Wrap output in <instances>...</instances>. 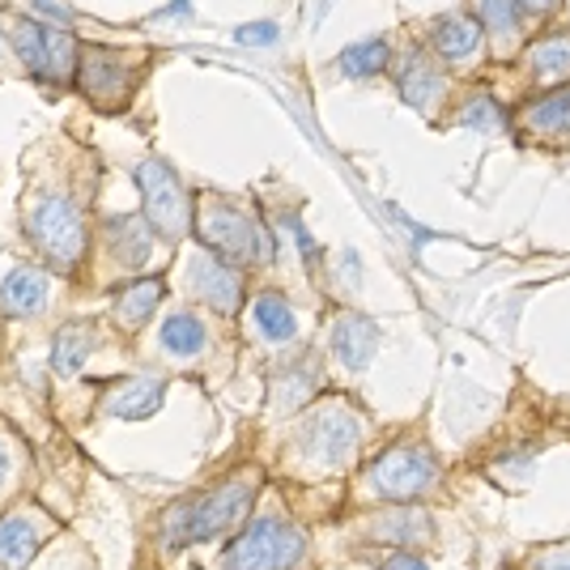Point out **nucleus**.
Instances as JSON below:
<instances>
[{"label": "nucleus", "instance_id": "obj_6", "mask_svg": "<svg viewBox=\"0 0 570 570\" xmlns=\"http://www.w3.org/2000/svg\"><path fill=\"white\" fill-rule=\"evenodd\" d=\"M357 417L345 409V404H324L315 409L307 422H303V434H298V448L307 455L311 464L320 469H341L350 455L357 452Z\"/></svg>", "mask_w": 570, "mask_h": 570}, {"label": "nucleus", "instance_id": "obj_9", "mask_svg": "<svg viewBox=\"0 0 570 570\" xmlns=\"http://www.w3.org/2000/svg\"><path fill=\"white\" fill-rule=\"evenodd\" d=\"M81 86H86V95L95 98V102H124L128 95V86H132V69H128V60L116 56V51L107 48H86L81 51Z\"/></svg>", "mask_w": 570, "mask_h": 570}, {"label": "nucleus", "instance_id": "obj_29", "mask_svg": "<svg viewBox=\"0 0 570 570\" xmlns=\"http://www.w3.org/2000/svg\"><path fill=\"white\" fill-rule=\"evenodd\" d=\"M35 13H39L43 22H60V26H69V22H72L69 9H56V4H35Z\"/></svg>", "mask_w": 570, "mask_h": 570}, {"label": "nucleus", "instance_id": "obj_26", "mask_svg": "<svg viewBox=\"0 0 570 570\" xmlns=\"http://www.w3.org/2000/svg\"><path fill=\"white\" fill-rule=\"evenodd\" d=\"M383 537H387L392 546L413 549L422 537H426V520H422L417 511H401V515H392V520L383 523Z\"/></svg>", "mask_w": 570, "mask_h": 570}, {"label": "nucleus", "instance_id": "obj_15", "mask_svg": "<svg viewBox=\"0 0 570 570\" xmlns=\"http://www.w3.org/2000/svg\"><path fill=\"white\" fill-rule=\"evenodd\" d=\"M430 39L448 60H469L481 48V26H476L473 13H443L430 26Z\"/></svg>", "mask_w": 570, "mask_h": 570}, {"label": "nucleus", "instance_id": "obj_18", "mask_svg": "<svg viewBox=\"0 0 570 570\" xmlns=\"http://www.w3.org/2000/svg\"><path fill=\"white\" fill-rule=\"evenodd\" d=\"M523 124H528L532 132H541V137H567L570 132V86L549 90V95L537 98V102L528 107Z\"/></svg>", "mask_w": 570, "mask_h": 570}, {"label": "nucleus", "instance_id": "obj_4", "mask_svg": "<svg viewBox=\"0 0 570 570\" xmlns=\"http://www.w3.org/2000/svg\"><path fill=\"white\" fill-rule=\"evenodd\" d=\"M307 537L285 520H256L226 549V570H289L303 562Z\"/></svg>", "mask_w": 570, "mask_h": 570}, {"label": "nucleus", "instance_id": "obj_13", "mask_svg": "<svg viewBox=\"0 0 570 570\" xmlns=\"http://www.w3.org/2000/svg\"><path fill=\"white\" fill-rule=\"evenodd\" d=\"M333 350L350 371H362L380 350V324L366 315H345L333 333Z\"/></svg>", "mask_w": 570, "mask_h": 570}, {"label": "nucleus", "instance_id": "obj_3", "mask_svg": "<svg viewBox=\"0 0 570 570\" xmlns=\"http://www.w3.org/2000/svg\"><path fill=\"white\" fill-rule=\"evenodd\" d=\"M26 235H30V243H35L51 264H60V268L77 264L81 252H86V222H81V209L72 205L69 196H60V191H48V196H39V200L30 205V214H26Z\"/></svg>", "mask_w": 570, "mask_h": 570}, {"label": "nucleus", "instance_id": "obj_28", "mask_svg": "<svg viewBox=\"0 0 570 570\" xmlns=\"http://www.w3.org/2000/svg\"><path fill=\"white\" fill-rule=\"evenodd\" d=\"M235 35H238V43H256V48H264V43H273V39H277V22H252V26H238Z\"/></svg>", "mask_w": 570, "mask_h": 570}, {"label": "nucleus", "instance_id": "obj_14", "mask_svg": "<svg viewBox=\"0 0 570 570\" xmlns=\"http://www.w3.org/2000/svg\"><path fill=\"white\" fill-rule=\"evenodd\" d=\"M401 95L409 107H434L443 98V72L430 65L422 51L413 48L404 56V69H401Z\"/></svg>", "mask_w": 570, "mask_h": 570}, {"label": "nucleus", "instance_id": "obj_31", "mask_svg": "<svg viewBox=\"0 0 570 570\" xmlns=\"http://www.w3.org/2000/svg\"><path fill=\"white\" fill-rule=\"evenodd\" d=\"M541 570H570V553H558V558H549Z\"/></svg>", "mask_w": 570, "mask_h": 570}, {"label": "nucleus", "instance_id": "obj_32", "mask_svg": "<svg viewBox=\"0 0 570 570\" xmlns=\"http://www.w3.org/2000/svg\"><path fill=\"white\" fill-rule=\"evenodd\" d=\"M4 473H9V452L0 448V481H4Z\"/></svg>", "mask_w": 570, "mask_h": 570}, {"label": "nucleus", "instance_id": "obj_21", "mask_svg": "<svg viewBox=\"0 0 570 570\" xmlns=\"http://www.w3.org/2000/svg\"><path fill=\"white\" fill-rule=\"evenodd\" d=\"M252 315H256L261 333L268 336V341H277V345L298 336V320H294V311H289V303H285L282 294H261V298L252 303Z\"/></svg>", "mask_w": 570, "mask_h": 570}, {"label": "nucleus", "instance_id": "obj_30", "mask_svg": "<svg viewBox=\"0 0 570 570\" xmlns=\"http://www.w3.org/2000/svg\"><path fill=\"white\" fill-rule=\"evenodd\" d=\"M387 570H426V562L413 558V553H392V558H387Z\"/></svg>", "mask_w": 570, "mask_h": 570}, {"label": "nucleus", "instance_id": "obj_20", "mask_svg": "<svg viewBox=\"0 0 570 570\" xmlns=\"http://www.w3.org/2000/svg\"><path fill=\"white\" fill-rule=\"evenodd\" d=\"M90 354H95V328H86V324H65V328L56 333V345H51V366H56L60 375H77Z\"/></svg>", "mask_w": 570, "mask_h": 570}, {"label": "nucleus", "instance_id": "obj_7", "mask_svg": "<svg viewBox=\"0 0 570 570\" xmlns=\"http://www.w3.org/2000/svg\"><path fill=\"white\" fill-rule=\"evenodd\" d=\"M137 184H141L145 196V222L154 230H163L167 238H184L191 226V209H188V191L175 179V170L158 158H149L137 167Z\"/></svg>", "mask_w": 570, "mask_h": 570}, {"label": "nucleus", "instance_id": "obj_1", "mask_svg": "<svg viewBox=\"0 0 570 570\" xmlns=\"http://www.w3.org/2000/svg\"><path fill=\"white\" fill-rule=\"evenodd\" d=\"M256 490H261V473H238L226 485L209 490V494H196V499L170 507L167 520H163V541H167V549L214 541L222 532H230L252 511Z\"/></svg>", "mask_w": 570, "mask_h": 570}, {"label": "nucleus", "instance_id": "obj_22", "mask_svg": "<svg viewBox=\"0 0 570 570\" xmlns=\"http://www.w3.org/2000/svg\"><path fill=\"white\" fill-rule=\"evenodd\" d=\"M163 345H167V354H175V357H191L209 345V333H205L200 315L179 311V315H170L167 324H163Z\"/></svg>", "mask_w": 570, "mask_h": 570}, {"label": "nucleus", "instance_id": "obj_10", "mask_svg": "<svg viewBox=\"0 0 570 570\" xmlns=\"http://www.w3.org/2000/svg\"><path fill=\"white\" fill-rule=\"evenodd\" d=\"M191 289L214 311H235L243 298V277L226 261L200 256V261H191Z\"/></svg>", "mask_w": 570, "mask_h": 570}, {"label": "nucleus", "instance_id": "obj_19", "mask_svg": "<svg viewBox=\"0 0 570 570\" xmlns=\"http://www.w3.org/2000/svg\"><path fill=\"white\" fill-rule=\"evenodd\" d=\"M158 298H163V282L158 277H141V282L124 285L116 294V315L124 328H141L145 320L154 315L158 307Z\"/></svg>", "mask_w": 570, "mask_h": 570}, {"label": "nucleus", "instance_id": "obj_23", "mask_svg": "<svg viewBox=\"0 0 570 570\" xmlns=\"http://www.w3.org/2000/svg\"><path fill=\"white\" fill-rule=\"evenodd\" d=\"M387 60H392V48L383 39H366V43L341 51V72L345 77H375V72L387 69Z\"/></svg>", "mask_w": 570, "mask_h": 570}, {"label": "nucleus", "instance_id": "obj_2", "mask_svg": "<svg viewBox=\"0 0 570 570\" xmlns=\"http://www.w3.org/2000/svg\"><path fill=\"white\" fill-rule=\"evenodd\" d=\"M196 235L200 243L217 252V261H238V264H264L273 256V238L261 226V217L247 205L235 200H217L209 196L196 214Z\"/></svg>", "mask_w": 570, "mask_h": 570}, {"label": "nucleus", "instance_id": "obj_5", "mask_svg": "<svg viewBox=\"0 0 570 570\" xmlns=\"http://www.w3.org/2000/svg\"><path fill=\"white\" fill-rule=\"evenodd\" d=\"M439 485V460L426 448H392L371 464V490L392 502H413Z\"/></svg>", "mask_w": 570, "mask_h": 570}, {"label": "nucleus", "instance_id": "obj_12", "mask_svg": "<svg viewBox=\"0 0 570 570\" xmlns=\"http://www.w3.org/2000/svg\"><path fill=\"white\" fill-rule=\"evenodd\" d=\"M51 282L43 268H13L4 285H0V311L4 315H35V311L48 303Z\"/></svg>", "mask_w": 570, "mask_h": 570}, {"label": "nucleus", "instance_id": "obj_17", "mask_svg": "<svg viewBox=\"0 0 570 570\" xmlns=\"http://www.w3.org/2000/svg\"><path fill=\"white\" fill-rule=\"evenodd\" d=\"M39 523L26 520V515H9L0 520V567H26L35 553H39Z\"/></svg>", "mask_w": 570, "mask_h": 570}, {"label": "nucleus", "instance_id": "obj_27", "mask_svg": "<svg viewBox=\"0 0 570 570\" xmlns=\"http://www.w3.org/2000/svg\"><path fill=\"white\" fill-rule=\"evenodd\" d=\"M481 22L490 26V35H515V26L523 22V4H511V0H499V4H481V13H476Z\"/></svg>", "mask_w": 570, "mask_h": 570}, {"label": "nucleus", "instance_id": "obj_25", "mask_svg": "<svg viewBox=\"0 0 570 570\" xmlns=\"http://www.w3.org/2000/svg\"><path fill=\"white\" fill-rule=\"evenodd\" d=\"M460 124H464V128H476V132H502V128H507V116H502V107L494 98L473 95L464 102V111H460Z\"/></svg>", "mask_w": 570, "mask_h": 570}, {"label": "nucleus", "instance_id": "obj_8", "mask_svg": "<svg viewBox=\"0 0 570 570\" xmlns=\"http://www.w3.org/2000/svg\"><path fill=\"white\" fill-rule=\"evenodd\" d=\"M13 48H18V56L30 69L39 72V77H51V81L69 77L72 60H77V48H72L69 35L51 30L48 22H35V18H18L13 22Z\"/></svg>", "mask_w": 570, "mask_h": 570}, {"label": "nucleus", "instance_id": "obj_16", "mask_svg": "<svg viewBox=\"0 0 570 570\" xmlns=\"http://www.w3.org/2000/svg\"><path fill=\"white\" fill-rule=\"evenodd\" d=\"M154 226L145 222V217H132V214H119V217H107V238H111V252H116L124 264H145L149 261V252H154V235H149Z\"/></svg>", "mask_w": 570, "mask_h": 570}, {"label": "nucleus", "instance_id": "obj_11", "mask_svg": "<svg viewBox=\"0 0 570 570\" xmlns=\"http://www.w3.org/2000/svg\"><path fill=\"white\" fill-rule=\"evenodd\" d=\"M163 396H167V380L163 375H137V380L119 383L102 409L111 417H124V422H141V417H154L163 409Z\"/></svg>", "mask_w": 570, "mask_h": 570}, {"label": "nucleus", "instance_id": "obj_24", "mask_svg": "<svg viewBox=\"0 0 570 570\" xmlns=\"http://www.w3.org/2000/svg\"><path fill=\"white\" fill-rule=\"evenodd\" d=\"M528 65L537 77H570V35H546L528 51Z\"/></svg>", "mask_w": 570, "mask_h": 570}]
</instances>
